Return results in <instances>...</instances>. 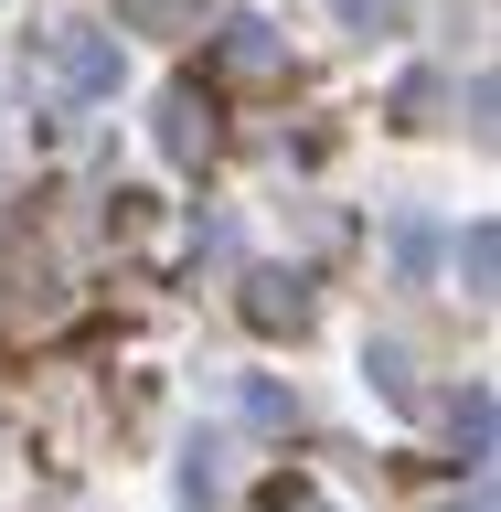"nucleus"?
<instances>
[{"label": "nucleus", "instance_id": "1", "mask_svg": "<svg viewBox=\"0 0 501 512\" xmlns=\"http://www.w3.org/2000/svg\"><path fill=\"white\" fill-rule=\"evenodd\" d=\"M214 64H224V75H235V86H267V75H278V64H288V43H278V32H267V22H224Z\"/></svg>", "mask_w": 501, "mask_h": 512}, {"label": "nucleus", "instance_id": "2", "mask_svg": "<svg viewBox=\"0 0 501 512\" xmlns=\"http://www.w3.org/2000/svg\"><path fill=\"white\" fill-rule=\"evenodd\" d=\"M54 75L75 96H107V86H118V43H107V32H64V43H54Z\"/></svg>", "mask_w": 501, "mask_h": 512}, {"label": "nucleus", "instance_id": "3", "mask_svg": "<svg viewBox=\"0 0 501 512\" xmlns=\"http://www.w3.org/2000/svg\"><path fill=\"white\" fill-rule=\"evenodd\" d=\"M246 320H256V331H299V320H310V288H299V278H256Z\"/></svg>", "mask_w": 501, "mask_h": 512}, {"label": "nucleus", "instance_id": "4", "mask_svg": "<svg viewBox=\"0 0 501 512\" xmlns=\"http://www.w3.org/2000/svg\"><path fill=\"white\" fill-rule=\"evenodd\" d=\"M128 32H203V0H118Z\"/></svg>", "mask_w": 501, "mask_h": 512}, {"label": "nucleus", "instance_id": "5", "mask_svg": "<svg viewBox=\"0 0 501 512\" xmlns=\"http://www.w3.org/2000/svg\"><path fill=\"white\" fill-rule=\"evenodd\" d=\"M203 139H214V128H203V107H192V96H171V107H160V150H171V160H192Z\"/></svg>", "mask_w": 501, "mask_h": 512}, {"label": "nucleus", "instance_id": "6", "mask_svg": "<svg viewBox=\"0 0 501 512\" xmlns=\"http://www.w3.org/2000/svg\"><path fill=\"white\" fill-rule=\"evenodd\" d=\"M459 459H470V470L491 459V395H480V384L459 395Z\"/></svg>", "mask_w": 501, "mask_h": 512}, {"label": "nucleus", "instance_id": "7", "mask_svg": "<svg viewBox=\"0 0 501 512\" xmlns=\"http://www.w3.org/2000/svg\"><path fill=\"white\" fill-rule=\"evenodd\" d=\"M459 267H470V299H491V267H501V235H491V224H470V246H459Z\"/></svg>", "mask_w": 501, "mask_h": 512}, {"label": "nucleus", "instance_id": "8", "mask_svg": "<svg viewBox=\"0 0 501 512\" xmlns=\"http://www.w3.org/2000/svg\"><path fill=\"white\" fill-rule=\"evenodd\" d=\"M331 11H342L352 32H395V22H406V11H416V0H331Z\"/></svg>", "mask_w": 501, "mask_h": 512}, {"label": "nucleus", "instance_id": "9", "mask_svg": "<svg viewBox=\"0 0 501 512\" xmlns=\"http://www.w3.org/2000/svg\"><path fill=\"white\" fill-rule=\"evenodd\" d=\"M363 374H374L384 395H395V406H406V395H416V374H406V352H395V342H374V352H363Z\"/></svg>", "mask_w": 501, "mask_h": 512}, {"label": "nucleus", "instance_id": "10", "mask_svg": "<svg viewBox=\"0 0 501 512\" xmlns=\"http://www.w3.org/2000/svg\"><path fill=\"white\" fill-rule=\"evenodd\" d=\"M448 512H491V491H470V502H448Z\"/></svg>", "mask_w": 501, "mask_h": 512}]
</instances>
